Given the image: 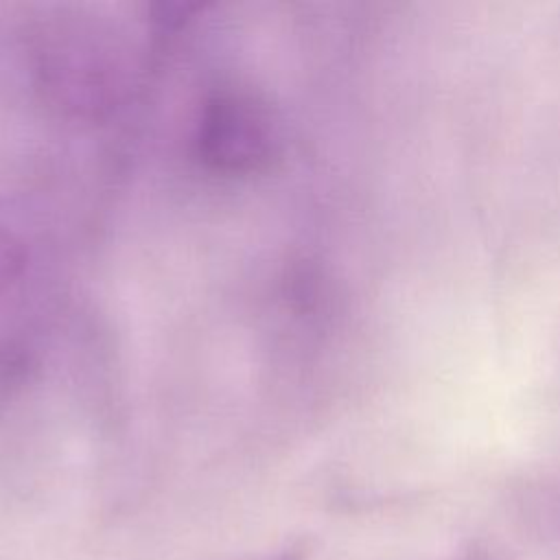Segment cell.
<instances>
[{
	"mask_svg": "<svg viewBox=\"0 0 560 560\" xmlns=\"http://www.w3.org/2000/svg\"><path fill=\"white\" fill-rule=\"evenodd\" d=\"M451 560H492L483 549H477V547H472V549H468V551H462V553H457L455 558H451Z\"/></svg>",
	"mask_w": 560,
	"mask_h": 560,
	"instance_id": "3957f363",
	"label": "cell"
},
{
	"mask_svg": "<svg viewBox=\"0 0 560 560\" xmlns=\"http://www.w3.org/2000/svg\"><path fill=\"white\" fill-rule=\"evenodd\" d=\"M269 120L249 103L221 101L206 120L208 151L228 164L254 162L269 151Z\"/></svg>",
	"mask_w": 560,
	"mask_h": 560,
	"instance_id": "6da1fadb",
	"label": "cell"
},
{
	"mask_svg": "<svg viewBox=\"0 0 560 560\" xmlns=\"http://www.w3.org/2000/svg\"><path fill=\"white\" fill-rule=\"evenodd\" d=\"M256 560H304V551L300 547H287L282 551H273V553L260 556Z\"/></svg>",
	"mask_w": 560,
	"mask_h": 560,
	"instance_id": "7a4b0ae2",
	"label": "cell"
}]
</instances>
